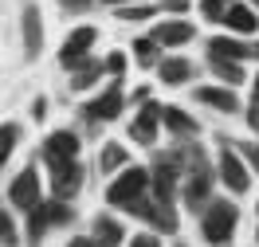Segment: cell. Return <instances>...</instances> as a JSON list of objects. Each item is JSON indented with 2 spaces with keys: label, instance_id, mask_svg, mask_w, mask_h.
<instances>
[{
  "label": "cell",
  "instance_id": "obj_25",
  "mask_svg": "<svg viewBox=\"0 0 259 247\" xmlns=\"http://www.w3.org/2000/svg\"><path fill=\"white\" fill-rule=\"evenodd\" d=\"M20 141V126H0V165H4V157L16 149Z\"/></svg>",
  "mask_w": 259,
  "mask_h": 247
},
{
  "label": "cell",
  "instance_id": "obj_41",
  "mask_svg": "<svg viewBox=\"0 0 259 247\" xmlns=\"http://www.w3.org/2000/svg\"><path fill=\"white\" fill-rule=\"evenodd\" d=\"M255 8H259V0H255Z\"/></svg>",
  "mask_w": 259,
  "mask_h": 247
},
{
  "label": "cell",
  "instance_id": "obj_28",
  "mask_svg": "<svg viewBox=\"0 0 259 247\" xmlns=\"http://www.w3.org/2000/svg\"><path fill=\"white\" fill-rule=\"evenodd\" d=\"M200 12L208 20H220L224 16V0H200Z\"/></svg>",
  "mask_w": 259,
  "mask_h": 247
},
{
  "label": "cell",
  "instance_id": "obj_32",
  "mask_svg": "<svg viewBox=\"0 0 259 247\" xmlns=\"http://www.w3.org/2000/svg\"><path fill=\"white\" fill-rule=\"evenodd\" d=\"M243 157H247L251 169H259V145H243Z\"/></svg>",
  "mask_w": 259,
  "mask_h": 247
},
{
  "label": "cell",
  "instance_id": "obj_36",
  "mask_svg": "<svg viewBox=\"0 0 259 247\" xmlns=\"http://www.w3.org/2000/svg\"><path fill=\"white\" fill-rule=\"evenodd\" d=\"M247 122H251V130H259V98L251 102V110H247Z\"/></svg>",
  "mask_w": 259,
  "mask_h": 247
},
{
  "label": "cell",
  "instance_id": "obj_14",
  "mask_svg": "<svg viewBox=\"0 0 259 247\" xmlns=\"http://www.w3.org/2000/svg\"><path fill=\"white\" fill-rule=\"evenodd\" d=\"M157 122H161V106L146 102V106L138 110V118H134V126H130V137L142 141V145H153V137H157Z\"/></svg>",
  "mask_w": 259,
  "mask_h": 247
},
{
  "label": "cell",
  "instance_id": "obj_11",
  "mask_svg": "<svg viewBox=\"0 0 259 247\" xmlns=\"http://www.w3.org/2000/svg\"><path fill=\"white\" fill-rule=\"evenodd\" d=\"M122 102H126V98H122V86L114 82L106 94H98L95 102H87V110H82V114L91 118V122H110V118L122 114Z\"/></svg>",
  "mask_w": 259,
  "mask_h": 247
},
{
  "label": "cell",
  "instance_id": "obj_15",
  "mask_svg": "<svg viewBox=\"0 0 259 247\" xmlns=\"http://www.w3.org/2000/svg\"><path fill=\"white\" fill-rule=\"evenodd\" d=\"M220 24H224L228 32H236V35H251V32L259 28L255 12H251L247 4H236V0H232V4L224 8V16H220Z\"/></svg>",
  "mask_w": 259,
  "mask_h": 247
},
{
  "label": "cell",
  "instance_id": "obj_9",
  "mask_svg": "<svg viewBox=\"0 0 259 247\" xmlns=\"http://www.w3.org/2000/svg\"><path fill=\"white\" fill-rule=\"evenodd\" d=\"M130 212L142 216V220H149L157 231H169V235L177 231V216H173V208H169V204H161V200H142V196H138L134 204H130Z\"/></svg>",
  "mask_w": 259,
  "mask_h": 247
},
{
  "label": "cell",
  "instance_id": "obj_21",
  "mask_svg": "<svg viewBox=\"0 0 259 247\" xmlns=\"http://www.w3.org/2000/svg\"><path fill=\"white\" fill-rule=\"evenodd\" d=\"M95 239L102 247H118L122 239H126V231H122V224H118L114 216H98L95 220Z\"/></svg>",
  "mask_w": 259,
  "mask_h": 247
},
{
  "label": "cell",
  "instance_id": "obj_18",
  "mask_svg": "<svg viewBox=\"0 0 259 247\" xmlns=\"http://www.w3.org/2000/svg\"><path fill=\"white\" fill-rule=\"evenodd\" d=\"M193 35H196L193 24H185V20H169V24H157L153 39H157V43H165V47H181V43H189Z\"/></svg>",
  "mask_w": 259,
  "mask_h": 247
},
{
  "label": "cell",
  "instance_id": "obj_24",
  "mask_svg": "<svg viewBox=\"0 0 259 247\" xmlns=\"http://www.w3.org/2000/svg\"><path fill=\"white\" fill-rule=\"evenodd\" d=\"M212 71H216V75H220L228 86L243 82V67H240V59H212Z\"/></svg>",
  "mask_w": 259,
  "mask_h": 247
},
{
  "label": "cell",
  "instance_id": "obj_20",
  "mask_svg": "<svg viewBox=\"0 0 259 247\" xmlns=\"http://www.w3.org/2000/svg\"><path fill=\"white\" fill-rule=\"evenodd\" d=\"M106 71V63H98V59H82V63L71 67V86L75 90H87V86H95V79Z\"/></svg>",
  "mask_w": 259,
  "mask_h": 247
},
{
  "label": "cell",
  "instance_id": "obj_31",
  "mask_svg": "<svg viewBox=\"0 0 259 247\" xmlns=\"http://www.w3.org/2000/svg\"><path fill=\"white\" fill-rule=\"evenodd\" d=\"M130 247H161V239H157L153 231H142V235H134V239H130Z\"/></svg>",
  "mask_w": 259,
  "mask_h": 247
},
{
  "label": "cell",
  "instance_id": "obj_33",
  "mask_svg": "<svg viewBox=\"0 0 259 247\" xmlns=\"http://www.w3.org/2000/svg\"><path fill=\"white\" fill-rule=\"evenodd\" d=\"M67 12H82V8H91V0H59Z\"/></svg>",
  "mask_w": 259,
  "mask_h": 247
},
{
  "label": "cell",
  "instance_id": "obj_12",
  "mask_svg": "<svg viewBox=\"0 0 259 247\" xmlns=\"http://www.w3.org/2000/svg\"><path fill=\"white\" fill-rule=\"evenodd\" d=\"M71 157H79V137L71 130H55L44 141V161L55 165V161H71Z\"/></svg>",
  "mask_w": 259,
  "mask_h": 247
},
{
  "label": "cell",
  "instance_id": "obj_23",
  "mask_svg": "<svg viewBox=\"0 0 259 247\" xmlns=\"http://www.w3.org/2000/svg\"><path fill=\"white\" fill-rule=\"evenodd\" d=\"M98 169H102V173H118V169H126V149L118 145V141H106L102 153H98Z\"/></svg>",
  "mask_w": 259,
  "mask_h": 247
},
{
  "label": "cell",
  "instance_id": "obj_4",
  "mask_svg": "<svg viewBox=\"0 0 259 247\" xmlns=\"http://www.w3.org/2000/svg\"><path fill=\"white\" fill-rule=\"evenodd\" d=\"M28 216H32V220H28V235H32V239H39L48 228H55V224H67V220H71V208H67L63 200L55 196V200H39V204H35Z\"/></svg>",
  "mask_w": 259,
  "mask_h": 247
},
{
  "label": "cell",
  "instance_id": "obj_13",
  "mask_svg": "<svg viewBox=\"0 0 259 247\" xmlns=\"http://www.w3.org/2000/svg\"><path fill=\"white\" fill-rule=\"evenodd\" d=\"M20 24H24V55L35 59V55L44 51V20H39V8L28 4L24 16H20Z\"/></svg>",
  "mask_w": 259,
  "mask_h": 247
},
{
  "label": "cell",
  "instance_id": "obj_40",
  "mask_svg": "<svg viewBox=\"0 0 259 247\" xmlns=\"http://www.w3.org/2000/svg\"><path fill=\"white\" fill-rule=\"evenodd\" d=\"M255 98H259V75H255Z\"/></svg>",
  "mask_w": 259,
  "mask_h": 247
},
{
  "label": "cell",
  "instance_id": "obj_22",
  "mask_svg": "<svg viewBox=\"0 0 259 247\" xmlns=\"http://www.w3.org/2000/svg\"><path fill=\"white\" fill-rule=\"evenodd\" d=\"M161 122H165L173 133H181V137H193V133H196V122L185 114L181 106H169V110H161Z\"/></svg>",
  "mask_w": 259,
  "mask_h": 247
},
{
  "label": "cell",
  "instance_id": "obj_6",
  "mask_svg": "<svg viewBox=\"0 0 259 247\" xmlns=\"http://www.w3.org/2000/svg\"><path fill=\"white\" fill-rule=\"evenodd\" d=\"M177 169H181V157H157L153 173H149L153 200H161V204H169V200H173V192H177V177H181Z\"/></svg>",
  "mask_w": 259,
  "mask_h": 247
},
{
  "label": "cell",
  "instance_id": "obj_39",
  "mask_svg": "<svg viewBox=\"0 0 259 247\" xmlns=\"http://www.w3.org/2000/svg\"><path fill=\"white\" fill-rule=\"evenodd\" d=\"M251 59H259V43H251Z\"/></svg>",
  "mask_w": 259,
  "mask_h": 247
},
{
  "label": "cell",
  "instance_id": "obj_19",
  "mask_svg": "<svg viewBox=\"0 0 259 247\" xmlns=\"http://www.w3.org/2000/svg\"><path fill=\"white\" fill-rule=\"evenodd\" d=\"M157 75H161V82H169V86H181V82L193 79V63L173 55V59H161V63H157Z\"/></svg>",
  "mask_w": 259,
  "mask_h": 247
},
{
  "label": "cell",
  "instance_id": "obj_7",
  "mask_svg": "<svg viewBox=\"0 0 259 247\" xmlns=\"http://www.w3.org/2000/svg\"><path fill=\"white\" fill-rule=\"evenodd\" d=\"M220 181L240 196V192H247L251 188V173H247V165H243V157L236 153L232 145H224L220 149Z\"/></svg>",
  "mask_w": 259,
  "mask_h": 247
},
{
  "label": "cell",
  "instance_id": "obj_16",
  "mask_svg": "<svg viewBox=\"0 0 259 247\" xmlns=\"http://www.w3.org/2000/svg\"><path fill=\"white\" fill-rule=\"evenodd\" d=\"M196 102H204L212 110H240V98H236V86H196Z\"/></svg>",
  "mask_w": 259,
  "mask_h": 247
},
{
  "label": "cell",
  "instance_id": "obj_8",
  "mask_svg": "<svg viewBox=\"0 0 259 247\" xmlns=\"http://www.w3.org/2000/svg\"><path fill=\"white\" fill-rule=\"evenodd\" d=\"M8 204L20 208V212H32L35 204H39V173H35L32 165L12 181V188H8Z\"/></svg>",
  "mask_w": 259,
  "mask_h": 247
},
{
  "label": "cell",
  "instance_id": "obj_34",
  "mask_svg": "<svg viewBox=\"0 0 259 247\" xmlns=\"http://www.w3.org/2000/svg\"><path fill=\"white\" fill-rule=\"evenodd\" d=\"M44 114H48V98H35V102H32V118H39V122H44Z\"/></svg>",
  "mask_w": 259,
  "mask_h": 247
},
{
  "label": "cell",
  "instance_id": "obj_27",
  "mask_svg": "<svg viewBox=\"0 0 259 247\" xmlns=\"http://www.w3.org/2000/svg\"><path fill=\"white\" fill-rule=\"evenodd\" d=\"M134 51H138V63H153L157 59V39H134Z\"/></svg>",
  "mask_w": 259,
  "mask_h": 247
},
{
  "label": "cell",
  "instance_id": "obj_3",
  "mask_svg": "<svg viewBox=\"0 0 259 247\" xmlns=\"http://www.w3.org/2000/svg\"><path fill=\"white\" fill-rule=\"evenodd\" d=\"M189 161H193V169H189V188H185V204H189L193 212H200V204L208 200V188H212V173H208V165H204V153L189 149Z\"/></svg>",
  "mask_w": 259,
  "mask_h": 247
},
{
  "label": "cell",
  "instance_id": "obj_17",
  "mask_svg": "<svg viewBox=\"0 0 259 247\" xmlns=\"http://www.w3.org/2000/svg\"><path fill=\"white\" fill-rule=\"evenodd\" d=\"M208 59H251V43H240L236 35L208 39Z\"/></svg>",
  "mask_w": 259,
  "mask_h": 247
},
{
  "label": "cell",
  "instance_id": "obj_26",
  "mask_svg": "<svg viewBox=\"0 0 259 247\" xmlns=\"http://www.w3.org/2000/svg\"><path fill=\"white\" fill-rule=\"evenodd\" d=\"M149 16H153V4H142V0L118 8V20H149Z\"/></svg>",
  "mask_w": 259,
  "mask_h": 247
},
{
  "label": "cell",
  "instance_id": "obj_29",
  "mask_svg": "<svg viewBox=\"0 0 259 247\" xmlns=\"http://www.w3.org/2000/svg\"><path fill=\"white\" fill-rule=\"evenodd\" d=\"M106 71H110L114 79H118V75L126 71V55H122V51H114V55H106Z\"/></svg>",
  "mask_w": 259,
  "mask_h": 247
},
{
  "label": "cell",
  "instance_id": "obj_5",
  "mask_svg": "<svg viewBox=\"0 0 259 247\" xmlns=\"http://www.w3.org/2000/svg\"><path fill=\"white\" fill-rule=\"evenodd\" d=\"M48 169H51V192H55L59 200H71L82 188V165H79V157L55 161V165H48Z\"/></svg>",
  "mask_w": 259,
  "mask_h": 247
},
{
  "label": "cell",
  "instance_id": "obj_1",
  "mask_svg": "<svg viewBox=\"0 0 259 247\" xmlns=\"http://www.w3.org/2000/svg\"><path fill=\"white\" fill-rule=\"evenodd\" d=\"M236 208L228 204V200H212L208 208H204V216H200V231H204V239H208L212 247H220L232 239V231H236Z\"/></svg>",
  "mask_w": 259,
  "mask_h": 247
},
{
  "label": "cell",
  "instance_id": "obj_10",
  "mask_svg": "<svg viewBox=\"0 0 259 247\" xmlns=\"http://www.w3.org/2000/svg\"><path fill=\"white\" fill-rule=\"evenodd\" d=\"M95 39H98V32H95V28H87V24H82V28H75V32H71V35L63 39L59 63H63V67H75V63H82V59H87V51L95 47Z\"/></svg>",
  "mask_w": 259,
  "mask_h": 247
},
{
  "label": "cell",
  "instance_id": "obj_38",
  "mask_svg": "<svg viewBox=\"0 0 259 247\" xmlns=\"http://www.w3.org/2000/svg\"><path fill=\"white\" fill-rule=\"evenodd\" d=\"M106 4H118V8H122V4H138V0H106Z\"/></svg>",
  "mask_w": 259,
  "mask_h": 247
},
{
  "label": "cell",
  "instance_id": "obj_37",
  "mask_svg": "<svg viewBox=\"0 0 259 247\" xmlns=\"http://www.w3.org/2000/svg\"><path fill=\"white\" fill-rule=\"evenodd\" d=\"M67 247H98V239H87V235H75Z\"/></svg>",
  "mask_w": 259,
  "mask_h": 247
},
{
  "label": "cell",
  "instance_id": "obj_42",
  "mask_svg": "<svg viewBox=\"0 0 259 247\" xmlns=\"http://www.w3.org/2000/svg\"><path fill=\"white\" fill-rule=\"evenodd\" d=\"M255 239H259V231H255Z\"/></svg>",
  "mask_w": 259,
  "mask_h": 247
},
{
  "label": "cell",
  "instance_id": "obj_30",
  "mask_svg": "<svg viewBox=\"0 0 259 247\" xmlns=\"http://www.w3.org/2000/svg\"><path fill=\"white\" fill-rule=\"evenodd\" d=\"M0 243H16V228H12V220L0 212Z\"/></svg>",
  "mask_w": 259,
  "mask_h": 247
},
{
  "label": "cell",
  "instance_id": "obj_2",
  "mask_svg": "<svg viewBox=\"0 0 259 247\" xmlns=\"http://www.w3.org/2000/svg\"><path fill=\"white\" fill-rule=\"evenodd\" d=\"M146 188H149V169H122V173L114 177V184L106 188V200L118 204V208H130Z\"/></svg>",
  "mask_w": 259,
  "mask_h": 247
},
{
  "label": "cell",
  "instance_id": "obj_35",
  "mask_svg": "<svg viewBox=\"0 0 259 247\" xmlns=\"http://www.w3.org/2000/svg\"><path fill=\"white\" fill-rule=\"evenodd\" d=\"M189 8V0H165V12H185Z\"/></svg>",
  "mask_w": 259,
  "mask_h": 247
}]
</instances>
